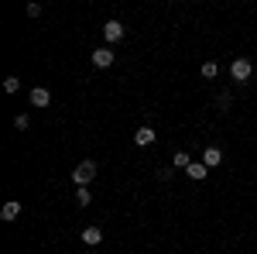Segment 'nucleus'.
<instances>
[{"label":"nucleus","mask_w":257,"mask_h":254,"mask_svg":"<svg viewBox=\"0 0 257 254\" xmlns=\"http://www.w3.org/2000/svg\"><path fill=\"white\" fill-rule=\"evenodd\" d=\"M185 176H189V179H196V182H202V179L209 176V168H206V161H192V165L185 168Z\"/></svg>","instance_id":"obj_7"},{"label":"nucleus","mask_w":257,"mask_h":254,"mask_svg":"<svg viewBox=\"0 0 257 254\" xmlns=\"http://www.w3.org/2000/svg\"><path fill=\"white\" fill-rule=\"evenodd\" d=\"M202 161H206V168H216L219 161H223V151H219V148H213V144H209V148H206V151H202Z\"/></svg>","instance_id":"obj_6"},{"label":"nucleus","mask_w":257,"mask_h":254,"mask_svg":"<svg viewBox=\"0 0 257 254\" xmlns=\"http://www.w3.org/2000/svg\"><path fill=\"white\" fill-rule=\"evenodd\" d=\"M4 90H7V93H18V90H21V79L18 76H7V79H4Z\"/></svg>","instance_id":"obj_13"},{"label":"nucleus","mask_w":257,"mask_h":254,"mask_svg":"<svg viewBox=\"0 0 257 254\" xmlns=\"http://www.w3.org/2000/svg\"><path fill=\"white\" fill-rule=\"evenodd\" d=\"M28 124H31V117H28V114H18V117H14V127H18V131H24Z\"/></svg>","instance_id":"obj_15"},{"label":"nucleus","mask_w":257,"mask_h":254,"mask_svg":"<svg viewBox=\"0 0 257 254\" xmlns=\"http://www.w3.org/2000/svg\"><path fill=\"white\" fill-rule=\"evenodd\" d=\"M155 131H151V127H138V134H134V144H138V148H148V144H155Z\"/></svg>","instance_id":"obj_5"},{"label":"nucleus","mask_w":257,"mask_h":254,"mask_svg":"<svg viewBox=\"0 0 257 254\" xmlns=\"http://www.w3.org/2000/svg\"><path fill=\"white\" fill-rule=\"evenodd\" d=\"M103 38L106 41H120L123 38V24H120V21H106V24H103Z\"/></svg>","instance_id":"obj_3"},{"label":"nucleus","mask_w":257,"mask_h":254,"mask_svg":"<svg viewBox=\"0 0 257 254\" xmlns=\"http://www.w3.org/2000/svg\"><path fill=\"white\" fill-rule=\"evenodd\" d=\"M202 76H206V79H216L219 76V65H216V62H206V65H202Z\"/></svg>","instance_id":"obj_12"},{"label":"nucleus","mask_w":257,"mask_h":254,"mask_svg":"<svg viewBox=\"0 0 257 254\" xmlns=\"http://www.w3.org/2000/svg\"><path fill=\"white\" fill-rule=\"evenodd\" d=\"M250 72H254L250 59H233V65H230V76L237 79V82H247V79H250Z\"/></svg>","instance_id":"obj_2"},{"label":"nucleus","mask_w":257,"mask_h":254,"mask_svg":"<svg viewBox=\"0 0 257 254\" xmlns=\"http://www.w3.org/2000/svg\"><path fill=\"white\" fill-rule=\"evenodd\" d=\"M21 216V203H7L4 210H0V220H7V223H14Z\"/></svg>","instance_id":"obj_10"},{"label":"nucleus","mask_w":257,"mask_h":254,"mask_svg":"<svg viewBox=\"0 0 257 254\" xmlns=\"http://www.w3.org/2000/svg\"><path fill=\"white\" fill-rule=\"evenodd\" d=\"M31 103H35V107H48V103H52V93H48L45 86H35V90H31Z\"/></svg>","instance_id":"obj_9"},{"label":"nucleus","mask_w":257,"mask_h":254,"mask_svg":"<svg viewBox=\"0 0 257 254\" xmlns=\"http://www.w3.org/2000/svg\"><path fill=\"white\" fill-rule=\"evenodd\" d=\"M82 244H89V247L103 244V230H99V227H86V230H82Z\"/></svg>","instance_id":"obj_8"},{"label":"nucleus","mask_w":257,"mask_h":254,"mask_svg":"<svg viewBox=\"0 0 257 254\" xmlns=\"http://www.w3.org/2000/svg\"><path fill=\"white\" fill-rule=\"evenodd\" d=\"M93 179H96V161H79V165L72 168V182H76L79 189H86Z\"/></svg>","instance_id":"obj_1"},{"label":"nucleus","mask_w":257,"mask_h":254,"mask_svg":"<svg viewBox=\"0 0 257 254\" xmlns=\"http://www.w3.org/2000/svg\"><path fill=\"white\" fill-rule=\"evenodd\" d=\"M89 199H93L89 189H79V193H76V203H79V206H89Z\"/></svg>","instance_id":"obj_14"},{"label":"nucleus","mask_w":257,"mask_h":254,"mask_svg":"<svg viewBox=\"0 0 257 254\" xmlns=\"http://www.w3.org/2000/svg\"><path fill=\"white\" fill-rule=\"evenodd\" d=\"M93 65H96V69H110V65H113V52H110V48H96V52H93Z\"/></svg>","instance_id":"obj_4"},{"label":"nucleus","mask_w":257,"mask_h":254,"mask_svg":"<svg viewBox=\"0 0 257 254\" xmlns=\"http://www.w3.org/2000/svg\"><path fill=\"white\" fill-rule=\"evenodd\" d=\"M189 165H192V158L185 155V151H175V168H182V172H185Z\"/></svg>","instance_id":"obj_11"}]
</instances>
